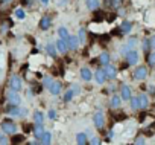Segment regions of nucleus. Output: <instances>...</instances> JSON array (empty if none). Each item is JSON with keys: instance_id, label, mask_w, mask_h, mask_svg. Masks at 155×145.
<instances>
[{"instance_id": "f257e3e1", "label": "nucleus", "mask_w": 155, "mask_h": 145, "mask_svg": "<svg viewBox=\"0 0 155 145\" xmlns=\"http://www.w3.org/2000/svg\"><path fill=\"white\" fill-rule=\"evenodd\" d=\"M6 113H8L9 116L20 118V116L28 115V109H23V107H20V105H17V104H11V102H9V105L6 107Z\"/></svg>"}, {"instance_id": "f03ea898", "label": "nucleus", "mask_w": 155, "mask_h": 145, "mask_svg": "<svg viewBox=\"0 0 155 145\" xmlns=\"http://www.w3.org/2000/svg\"><path fill=\"white\" fill-rule=\"evenodd\" d=\"M138 52L135 50V49H131V50H128L126 54H125V60H126V64H129V66H135L137 63H138Z\"/></svg>"}, {"instance_id": "7ed1b4c3", "label": "nucleus", "mask_w": 155, "mask_h": 145, "mask_svg": "<svg viewBox=\"0 0 155 145\" xmlns=\"http://www.w3.org/2000/svg\"><path fill=\"white\" fill-rule=\"evenodd\" d=\"M6 99H8V102H11V104H17V105H20V102H21V96H20V93H18L17 90H12V89L8 92Z\"/></svg>"}, {"instance_id": "20e7f679", "label": "nucleus", "mask_w": 155, "mask_h": 145, "mask_svg": "<svg viewBox=\"0 0 155 145\" xmlns=\"http://www.w3.org/2000/svg\"><path fill=\"white\" fill-rule=\"evenodd\" d=\"M2 130H3L6 134H15V133H17V125H15L14 122L3 121V122H2Z\"/></svg>"}, {"instance_id": "39448f33", "label": "nucleus", "mask_w": 155, "mask_h": 145, "mask_svg": "<svg viewBox=\"0 0 155 145\" xmlns=\"http://www.w3.org/2000/svg\"><path fill=\"white\" fill-rule=\"evenodd\" d=\"M79 44H81V40H79L78 35H70L67 38V46H68L70 50H76L78 47H79Z\"/></svg>"}, {"instance_id": "423d86ee", "label": "nucleus", "mask_w": 155, "mask_h": 145, "mask_svg": "<svg viewBox=\"0 0 155 145\" xmlns=\"http://www.w3.org/2000/svg\"><path fill=\"white\" fill-rule=\"evenodd\" d=\"M93 122H94V127L96 128H104L105 125V116L102 112H96L94 116H93Z\"/></svg>"}, {"instance_id": "0eeeda50", "label": "nucleus", "mask_w": 155, "mask_h": 145, "mask_svg": "<svg viewBox=\"0 0 155 145\" xmlns=\"http://www.w3.org/2000/svg\"><path fill=\"white\" fill-rule=\"evenodd\" d=\"M134 78L135 80H144V78H147V69H146V66H138L135 69Z\"/></svg>"}, {"instance_id": "6e6552de", "label": "nucleus", "mask_w": 155, "mask_h": 145, "mask_svg": "<svg viewBox=\"0 0 155 145\" xmlns=\"http://www.w3.org/2000/svg\"><path fill=\"white\" fill-rule=\"evenodd\" d=\"M93 78H94V81L101 86V84H104L105 81H107V75H105V69H97L96 70V74L93 75Z\"/></svg>"}, {"instance_id": "1a4fd4ad", "label": "nucleus", "mask_w": 155, "mask_h": 145, "mask_svg": "<svg viewBox=\"0 0 155 145\" xmlns=\"http://www.w3.org/2000/svg\"><path fill=\"white\" fill-rule=\"evenodd\" d=\"M21 80H20V77H17V75H14V77H11V80H9V87L12 89V90H17V92H20L21 90Z\"/></svg>"}, {"instance_id": "9d476101", "label": "nucleus", "mask_w": 155, "mask_h": 145, "mask_svg": "<svg viewBox=\"0 0 155 145\" xmlns=\"http://www.w3.org/2000/svg\"><path fill=\"white\" fill-rule=\"evenodd\" d=\"M105 75H107V80H116L117 77V69L111 64H107L105 66Z\"/></svg>"}, {"instance_id": "9b49d317", "label": "nucleus", "mask_w": 155, "mask_h": 145, "mask_svg": "<svg viewBox=\"0 0 155 145\" xmlns=\"http://www.w3.org/2000/svg\"><path fill=\"white\" fill-rule=\"evenodd\" d=\"M137 38H129L128 41H126V44L122 47V54H126L128 50H131V49H135V46H137Z\"/></svg>"}, {"instance_id": "f8f14e48", "label": "nucleus", "mask_w": 155, "mask_h": 145, "mask_svg": "<svg viewBox=\"0 0 155 145\" xmlns=\"http://www.w3.org/2000/svg\"><path fill=\"white\" fill-rule=\"evenodd\" d=\"M56 49H58V52H59V54H65V52L68 50L67 40H62V38H59V40L56 41Z\"/></svg>"}, {"instance_id": "ddd939ff", "label": "nucleus", "mask_w": 155, "mask_h": 145, "mask_svg": "<svg viewBox=\"0 0 155 145\" xmlns=\"http://www.w3.org/2000/svg\"><path fill=\"white\" fill-rule=\"evenodd\" d=\"M61 89H62L61 83H58V81H53V83H52V86L49 87V92H50L53 96H56V95H59V93H61Z\"/></svg>"}, {"instance_id": "4468645a", "label": "nucleus", "mask_w": 155, "mask_h": 145, "mask_svg": "<svg viewBox=\"0 0 155 145\" xmlns=\"http://www.w3.org/2000/svg\"><path fill=\"white\" fill-rule=\"evenodd\" d=\"M81 78L84 81H91L93 80V74H91V70L88 67H82L81 69Z\"/></svg>"}, {"instance_id": "2eb2a0df", "label": "nucleus", "mask_w": 155, "mask_h": 145, "mask_svg": "<svg viewBox=\"0 0 155 145\" xmlns=\"http://www.w3.org/2000/svg\"><path fill=\"white\" fill-rule=\"evenodd\" d=\"M120 96H122L123 101H129V99H131V89H129V86H122V89H120Z\"/></svg>"}, {"instance_id": "dca6fc26", "label": "nucleus", "mask_w": 155, "mask_h": 145, "mask_svg": "<svg viewBox=\"0 0 155 145\" xmlns=\"http://www.w3.org/2000/svg\"><path fill=\"white\" fill-rule=\"evenodd\" d=\"M32 131H34L35 137H37V139H40V137L43 136V133H44V125H43V124H40V122H37V124L34 125Z\"/></svg>"}, {"instance_id": "f3484780", "label": "nucleus", "mask_w": 155, "mask_h": 145, "mask_svg": "<svg viewBox=\"0 0 155 145\" xmlns=\"http://www.w3.org/2000/svg\"><path fill=\"white\" fill-rule=\"evenodd\" d=\"M50 23H52L50 17H49V16H44V17H41V20H40V28H41L43 31H47V29L50 28Z\"/></svg>"}, {"instance_id": "a211bd4d", "label": "nucleus", "mask_w": 155, "mask_h": 145, "mask_svg": "<svg viewBox=\"0 0 155 145\" xmlns=\"http://www.w3.org/2000/svg\"><path fill=\"white\" fill-rule=\"evenodd\" d=\"M40 143H43V145L52 143V133H50V131H44L43 136L40 137Z\"/></svg>"}, {"instance_id": "6ab92c4d", "label": "nucleus", "mask_w": 155, "mask_h": 145, "mask_svg": "<svg viewBox=\"0 0 155 145\" xmlns=\"http://www.w3.org/2000/svg\"><path fill=\"white\" fill-rule=\"evenodd\" d=\"M131 29H132V23H131L129 20H125V22L120 25V32H122V34H129Z\"/></svg>"}, {"instance_id": "aec40b11", "label": "nucleus", "mask_w": 155, "mask_h": 145, "mask_svg": "<svg viewBox=\"0 0 155 145\" xmlns=\"http://www.w3.org/2000/svg\"><path fill=\"white\" fill-rule=\"evenodd\" d=\"M110 61H111V58H110V54L108 52H102L99 55V64L107 66V64H110Z\"/></svg>"}, {"instance_id": "412c9836", "label": "nucleus", "mask_w": 155, "mask_h": 145, "mask_svg": "<svg viewBox=\"0 0 155 145\" xmlns=\"http://www.w3.org/2000/svg\"><path fill=\"white\" fill-rule=\"evenodd\" d=\"M76 142L79 143V145H85V143L88 142L87 133H78V134H76Z\"/></svg>"}, {"instance_id": "4be33fe9", "label": "nucleus", "mask_w": 155, "mask_h": 145, "mask_svg": "<svg viewBox=\"0 0 155 145\" xmlns=\"http://www.w3.org/2000/svg\"><path fill=\"white\" fill-rule=\"evenodd\" d=\"M56 44H53V43H47L46 44V52L50 55V57H56Z\"/></svg>"}, {"instance_id": "5701e85b", "label": "nucleus", "mask_w": 155, "mask_h": 145, "mask_svg": "<svg viewBox=\"0 0 155 145\" xmlns=\"http://www.w3.org/2000/svg\"><path fill=\"white\" fill-rule=\"evenodd\" d=\"M120 104H122V96H113L111 98V102H110V107L111 109H119L120 107Z\"/></svg>"}, {"instance_id": "b1692460", "label": "nucleus", "mask_w": 155, "mask_h": 145, "mask_svg": "<svg viewBox=\"0 0 155 145\" xmlns=\"http://www.w3.org/2000/svg\"><path fill=\"white\" fill-rule=\"evenodd\" d=\"M138 99H140V109H147V105H149V98H147V95L141 93V95L138 96Z\"/></svg>"}, {"instance_id": "393cba45", "label": "nucleus", "mask_w": 155, "mask_h": 145, "mask_svg": "<svg viewBox=\"0 0 155 145\" xmlns=\"http://www.w3.org/2000/svg\"><path fill=\"white\" fill-rule=\"evenodd\" d=\"M85 2H87V8L91 9V11H96L99 8V5H101L99 0H85Z\"/></svg>"}, {"instance_id": "a878e982", "label": "nucleus", "mask_w": 155, "mask_h": 145, "mask_svg": "<svg viewBox=\"0 0 155 145\" xmlns=\"http://www.w3.org/2000/svg\"><path fill=\"white\" fill-rule=\"evenodd\" d=\"M58 35H59V38H62V40H67V38L70 37L67 28H64V26H61V28L58 29Z\"/></svg>"}, {"instance_id": "bb28decb", "label": "nucleus", "mask_w": 155, "mask_h": 145, "mask_svg": "<svg viewBox=\"0 0 155 145\" xmlns=\"http://www.w3.org/2000/svg\"><path fill=\"white\" fill-rule=\"evenodd\" d=\"M73 96H74V92H73V89H70V90H67V92L64 93V96H62V101H64V102H70Z\"/></svg>"}, {"instance_id": "cd10ccee", "label": "nucleus", "mask_w": 155, "mask_h": 145, "mask_svg": "<svg viewBox=\"0 0 155 145\" xmlns=\"http://www.w3.org/2000/svg\"><path fill=\"white\" fill-rule=\"evenodd\" d=\"M129 101H131V109H132V110H138V109H140V99H138V96H135V98L131 96Z\"/></svg>"}, {"instance_id": "c85d7f7f", "label": "nucleus", "mask_w": 155, "mask_h": 145, "mask_svg": "<svg viewBox=\"0 0 155 145\" xmlns=\"http://www.w3.org/2000/svg\"><path fill=\"white\" fill-rule=\"evenodd\" d=\"M34 121H35V122H40V124H43V122H44V115H43V112L37 110V112L34 113Z\"/></svg>"}, {"instance_id": "c756f323", "label": "nucleus", "mask_w": 155, "mask_h": 145, "mask_svg": "<svg viewBox=\"0 0 155 145\" xmlns=\"http://www.w3.org/2000/svg\"><path fill=\"white\" fill-rule=\"evenodd\" d=\"M78 37H79L81 43H87V34H85V29H84V28L79 29V34H78Z\"/></svg>"}, {"instance_id": "7c9ffc66", "label": "nucleus", "mask_w": 155, "mask_h": 145, "mask_svg": "<svg viewBox=\"0 0 155 145\" xmlns=\"http://www.w3.org/2000/svg\"><path fill=\"white\" fill-rule=\"evenodd\" d=\"M15 17H17L18 20H25L26 14H25V11H23L21 8H18V9H15Z\"/></svg>"}, {"instance_id": "2f4dec72", "label": "nucleus", "mask_w": 155, "mask_h": 145, "mask_svg": "<svg viewBox=\"0 0 155 145\" xmlns=\"http://www.w3.org/2000/svg\"><path fill=\"white\" fill-rule=\"evenodd\" d=\"M122 5H123V0H111V6H113L114 9L122 8Z\"/></svg>"}, {"instance_id": "473e14b6", "label": "nucleus", "mask_w": 155, "mask_h": 145, "mask_svg": "<svg viewBox=\"0 0 155 145\" xmlns=\"http://www.w3.org/2000/svg\"><path fill=\"white\" fill-rule=\"evenodd\" d=\"M12 142L14 143H21V142H25V136H21V134H14V137H12Z\"/></svg>"}, {"instance_id": "72a5a7b5", "label": "nucleus", "mask_w": 155, "mask_h": 145, "mask_svg": "<svg viewBox=\"0 0 155 145\" xmlns=\"http://www.w3.org/2000/svg\"><path fill=\"white\" fill-rule=\"evenodd\" d=\"M147 61H149V64H150V66H155V49H152V52L149 54Z\"/></svg>"}, {"instance_id": "f704fd0d", "label": "nucleus", "mask_w": 155, "mask_h": 145, "mask_svg": "<svg viewBox=\"0 0 155 145\" xmlns=\"http://www.w3.org/2000/svg\"><path fill=\"white\" fill-rule=\"evenodd\" d=\"M149 49H152V47H150V38H146V40L143 41V50L147 52Z\"/></svg>"}, {"instance_id": "c9c22d12", "label": "nucleus", "mask_w": 155, "mask_h": 145, "mask_svg": "<svg viewBox=\"0 0 155 145\" xmlns=\"http://www.w3.org/2000/svg\"><path fill=\"white\" fill-rule=\"evenodd\" d=\"M52 83H53V81H52V78H50V77H46V78L43 80V84H44V87H47V89L52 86Z\"/></svg>"}, {"instance_id": "e433bc0d", "label": "nucleus", "mask_w": 155, "mask_h": 145, "mask_svg": "<svg viewBox=\"0 0 155 145\" xmlns=\"http://www.w3.org/2000/svg\"><path fill=\"white\" fill-rule=\"evenodd\" d=\"M47 118L52 119V121L56 119V112H55V110H49V112H47Z\"/></svg>"}, {"instance_id": "4c0bfd02", "label": "nucleus", "mask_w": 155, "mask_h": 145, "mask_svg": "<svg viewBox=\"0 0 155 145\" xmlns=\"http://www.w3.org/2000/svg\"><path fill=\"white\" fill-rule=\"evenodd\" d=\"M134 142L140 145V143H144L146 140H144V137H143V136H138V137H135V140H134Z\"/></svg>"}, {"instance_id": "58836bf2", "label": "nucleus", "mask_w": 155, "mask_h": 145, "mask_svg": "<svg viewBox=\"0 0 155 145\" xmlns=\"http://www.w3.org/2000/svg\"><path fill=\"white\" fill-rule=\"evenodd\" d=\"M90 143H93V145H97V143H101V139H99V137H91Z\"/></svg>"}, {"instance_id": "ea45409f", "label": "nucleus", "mask_w": 155, "mask_h": 145, "mask_svg": "<svg viewBox=\"0 0 155 145\" xmlns=\"http://www.w3.org/2000/svg\"><path fill=\"white\" fill-rule=\"evenodd\" d=\"M0 143H8V139H6V136L0 134Z\"/></svg>"}, {"instance_id": "a19ab883", "label": "nucleus", "mask_w": 155, "mask_h": 145, "mask_svg": "<svg viewBox=\"0 0 155 145\" xmlns=\"http://www.w3.org/2000/svg\"><path fill=\"white\" fill-rule=\"evenodd\" d=\"M150 47H152V49H155V35H153V37H150Z\"/></svg>"}, {"instance_id": "79ce46f5", "label": "nucleus", "mask_w": 155, "mask_h": 145, "mask_svg": "<svg viewBox=\"0 0 155 145\" xmlns=\"http://www.w3.org/2000/svg\"><path fill=\"white\" fill-rule=\"evenodd\" d=\"M71 89H73L74 95H79V86H74V87H71Z\"/></svg>"}, {"instance_id": "37998d69", "label": "nucleus", "mask_w": 155, "mask_h": 145, "mask_svg": "<svg viewBox=\"0 0 155 145\" xmlns=\"http://www.w3.org/2000/svg\"><path fill=\"white\" fill-rule=\"evenodd\" d=\"M149 93L150 95H155V86H149Z\"/></svg>"}, {"instance_id": "c03bdc74", "label": "nucleus", "mask_w": 155, "mask_h": 145, "mask_svg": "<svg viewBox=\"0 0 155 145\" xmlns=\"http://www.w3.org/2000/svg\"><path fill=\"white\" fill-rule=\"evenodd\" d=\"M113 136H114V131H110V133H108V139L111 140V139H113Z\"/></svg>"}, {"instance_id": "a18cd8bd", "label": "nucleus", "mask_w": 155, "mask_h": 145, "mask_svg": "<svg viewBox=\"0 0 155 145\" xmlns=\"http://www.w3.org/2000/svg\"><path fill=\"white\" fill-rule=\"evenodd\" d=\"M2 2H5V3H9V2H12V0H2Z\"/></svg>"}, {"instance_id": "49530a36", "label": "nucleus", "mask_w": 155, "mask_h": 145, "mask_svg": "<svg viewBox=\"0 0 155 145\" xmlns=\"http://www.w3.org/2000/svg\"><path fill=\"white\" fill-rule=\"evenodd\" d=\"M41 2H43V3H44V5H46V3H47V2H49V0H41Z\"/></svg>"}]
</instances>
